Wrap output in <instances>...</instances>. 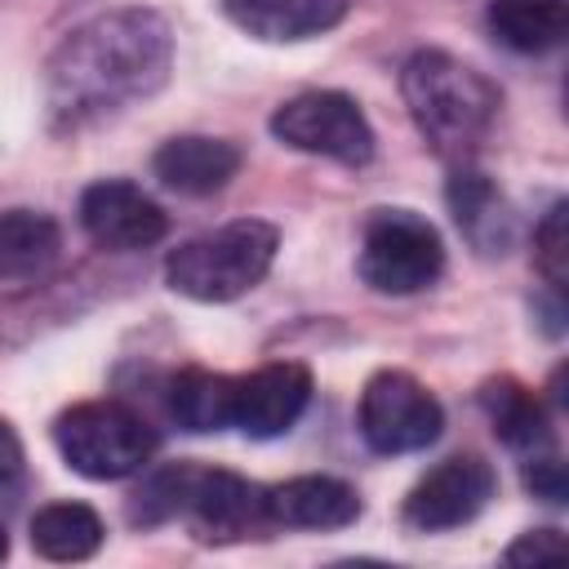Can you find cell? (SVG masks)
<instances>
[{
    "label": "cell",
    "mask_w": 569,
    "mask_h": 569,
    "mask_svg": "<svg viewBox=\"0 0 569 569\" xmlns=\"http://www.w3.org/2000/svg\"><path fill=\"white\" fill-rule=\"evenodd\" d=\"M173 27L160 9H107L62 36L44 67V107L58 133H80L169 84Z\"/></svg>",
    "instance_id": "cell-1"
},
{
    "label": "cell",
    "mask_w": 569,
    "mask_h": 569,
    "mask_svg": "<svg viewBox=\"0 0 569 569\" xmlns=\"http://www.w3.org/2000/svg\"><path fill=\"white\" fill-rule=\"evenodd\" d=\"M400 98L418 133L449 164H471V156L493 133L502 107L498 84L445 49H418L405 58Z\"/></svg>",
    "instance_id": "cell-2"
},
{
    "label": "cell",
    "mask_w": 569,
    "mask_h": 569,
    "mask_svg": "<svg viewBox=\"0 0 569 569\" xmlns=\"http://www.w3.org/2000/svg\"><path fill=\"white\" fill-rule=\"evenodd\" d=\"M280 231L262 218H236L178 244L164 258V284L191 302H236L258 289L276 262Z\"/></svg>",
    "instance_id": "cell-3"
},
{
    "label": "cell",
    "mask_w": 569,
    "mask_h": 569,
    "mask_svg": "<svg viewBox=\"0 0 569 569\" xmlns=\"http://www.w3.org/2000/svg\"><path fill=\"white\" fill-rule=\"evenodd\" d=\"M62 462L84 480H124L156 453L151 422L124 400H80L53 418Z\"/></svg>",
    "instance_id": "cell-4"
},
{
    "label": "cell",
    "mask_w": 569,
    "mask_h": 569,
    "mask_svg": "<svg viewBox=\"0 0 569 569\" xmlns=\"http://www.w3.org/2000/svg\"><path fill=\"white\" fill-rule=\"evenodd\" d=\"M360 280L373 293H422L445 271V240L436 222L413 209H373L360 231Z\"/></svg>",
    "instance_id": "cell-5"
},
{
    "label": "cell",
    "mask_w": 569,
    "mask_h": 569,
    "mask_svg": "<svg viewBox=\"0 0 569 569\" xmlns=\"http://www.w3.org/2000/svg\"><path fill=\"white\" fill-rule=\"evenodd\" d=\"M271 133L302 156H325L351 169L373 160V124L360 102L338 89H307L284 98L271 111Z\"/></svg>",
    "instance_id": "cell-6"
},
{
    "label": "cell",
    "mask_w": 569,
    "mask_h": 569,
    "mask_svg": "<svg viewBox=\"0 0 569 569\" xmlns=\"http://www.w3.org/2000/svg\"><path fill=\"white\" fill-rule=\"evenodd\" d=\"M356 427L373 453H418L440 440L445 409L413 373L378 369L360 391Z\"/></svg>",
    "instance_id": "cell-7"
},
{
    "label": "cell",
    "mask_w": 569,
    "mask_h": 569,
    "mask_svg": "<svg viewBox=\"0 0 569 569\" xmlns=\"http://www.w3.org/2000/svg\"><path fill=\"white\" fill-rule=\"evenodd\" d=\"M498 493V476L480 453H453L445 462H436L409 493L400 507V520L418 533H440V529H458L471 525L489 498Z\"/></svg>",
    "instance_id": "cell-8"
},
{
    "label": "cell",
    "mask_w": 569,
    "mask_h": 569,
    "mask_svg": "<svg viewBox=\"0 0 569 569\" xmlns=\"http://www.w3.org/2000/svg\"><path fill=\"white\" fill-rule=\"evenodd\" d=\"M178 520H187L200 542H240L271 525L262 485L222 467H200V462L191 467V485Z\"/></svg>",
    "instance_id": "cell-9"
},
{
    "label": "cell",
    "mask_w": 569,
    "mask_h": 569,
    "mask_svg": "<svg viewBox=\"0 0 569 569\" xmlns=\"http://www.w3.org/2000/svg\"><path fill=\"white\" fill-rule=\"evenodd\" d=\"M80 227L107 253H133L164 240V209L124 178H98L80 191Z\"/></svg>",
    "instance_id": "cell-10"
},
{
    "label": "cell",
    "mask_w": 569,
    "mask_h": 569,
    "mask_svg": "<svg viewBox=\"0 0 569 569\" xmlns=\"http://www.w3.org/2000/svg\"><path fill=\"white\" fill-rule=\"evenodd\" d=\"M307 405H311V369L298 360H276L236 378L231 427H240L249 440H276L302 418Z\"/></svg>",
    "instance_id": "cell-11"
},
{
    "label": "cell",
    "mask_w": 569,
    "mask_h": 569,
    "mask_svg": "<svg viewBox=\"0 0 569 569\" xmlns=\"http://www.w3.org/2000/svg\"><path fill=\"white\" fill-rule=\"evenodd\" d=\"M445 204H449L462 240L480 258H502L516 244V209L493 187V178L480 173L476 164H453V173L445 182Z\"/></svg>",
    "instance_id": "cell-12"
},
{
    "label": "cell",
    "mask_w": 569,
    "mask_h": 569,
    "mask_svg": "<svg viewBox=\"0 0 569 569\" xmlns=\"http://www.w3.org/2000/svg\"><path fill=\"white\" fill-rule=\"evenodd\" d=\"M267 520L284 529H347L360 520L365 502L356 485L338 476H293L271 489H262Z\"/></svg>",
    "instance_id": "cell-13"
},
{
    "label": "cell",
    "mask_w": 569,
    "mask_h": 569,
    "mask_svg": "<svg viewBox=\"0 0 569 569\" xmlns=\"http://www.w3.org/2000/svg\"><path fill=\"white\" fill-rule=\"evenodd\" d=\"M244 164V151L231 138H209V133H178L156 147L151 173L178 191V196H213L222 191Z\"/></svg>",
    "instance_id": "cell-14"
},
{
    "label": "cell",
    "mask_w": 569,
    "mask_h": 569,
    "mask_svg": "<svg viewBox=\"0 0 569 569\" xmlns=\"http://www.w3.org/2000/svg\"><path fill=\"white\" fill-rule=\"evenodd\" d=\"M356 0H222V13L253 40L298 44L333 31Z\"/></svg>",
    "instance_id": "cell-15"
},
{
    "label": "cell",
    "mask_w": 569,
    "mask_h": 569,
    "mask_svg": "<svg viewBox=\"0 0 569 569\" xmlns=\"http://www.w3.org/2000/svg\"><path fill=\"white\" fill-rule=\"evenodd\" d=\"M62 253V227L40 209H0V280H36Z\"/></svg>",
    "instance_id": "cell-16"
},
{
    "label": "cell",
    "mask_w": 569,
    "mask_h": 569,
    "mask_svg": "<svg viewBox=\"0 0 569 569\" xmlns=\"http://www.w3.org/2000/svg\"><path fill=\"white\" fill-rule=\"evenodd\" d=\"M485 22L498 44L511 53H547L569 31V4L565 0H489Z\"/></svg>",
    "instance_id": "cell-17"
},
{
    "label": "cell",
    "mask_w": 569,
    "mask_h": 569,
    "mask_svg": "<svg viewBox=\"0 0 569 569\" xmlns=\"http://www.w3.org/2000/svg\"><path fill=\"white\" fill-rule=\"evenodd\" d=\"M231 400H236V378L213 373V369H182L164 387L169 418L182 431H227L231 427Z\"/></svg>",
    "instance_id": "cell-18"
},
{
    "label": "cell",
    "mask_w": 569,
    "mask_h": 569,
    "mask_svg": "<svg viewBox=\"0 0 569 569\" xmlns=\"http://www.w3.org/2000/svg\"><path fill=\"white\" fill-rule=\"evenodd\" d=\"M480 405L493 422V436L516 449V453H538V449H551V418L542 409V400L520 387L516 378H498V382H485L480 391Z\"/></svg>",
    "instance_id": "cell-19"
},
{
    "label": "cell",
    "mask_w": 569,
    "mask_h": 569,
    "mask_svg": "<svg viewBox=\"0 0 569 569\" xmlns=\"http://www.w3.org/2000/svg\"><path fill=\"white\" fill-rule=\"evenodd\" d=\"M102 538H107L102 516L84 502H49L31 516V547L58 565L89 560L102 547Z\"/></svg>",
    "instance_id": "cell-20"
},
{
    "label": "cell",
    "mask_w": 569,
    "mask_h": 569,
    "mask_svg": "<svg viewBox=\"0 0 569 569\" xmlns=\"http://www.w3.org/2000/svg\"><path fill=\"white\" fill-rule=\"evenodd\" d=\"M191 467L196 462H164L156 471L142 476V485L129 493V520L133 525H169L182 516V498L191 485Z\"/></svg>",
    "instance_id": "cell-21"
},
{
    "label": "cell",
    "mask_w": 569,
    "mask_h": 569,
    "mask_svg": "<svg viewBox=\"0 0 569 569\" xmlns=\"http://www.w3.org/2000/svg\"><path fill=\"white\" fill-rule=\"evenodd\" d=\"M565 213H569V204H565V200H556V204L547 209V218L538 222V231H533V262H538V271L547 276V284H551L556 293L565 289V271H569Z\"/></svg>",
    "instance_id": "cell-22"
},
{
    "label": "cell",
    "mask_w": 569,
    "mask_h": 569,
    "mask_svg": "<svg viewBox=\"0 0 569 569\" xmlns=\"http://www.w3.org/2000/svg\"><path fill=\"white\" fill-rule=\"evenodd\" d=\"M525 489L542 502H565L569 498V480H565V462L556 449H538L525 453Z\"/></svg>",
    "instance_id": "cell-23"
},
{
    "label": "cell",
    "mask_w": 569,
    "mask_h": 569,
    "mask_svg": "<svg viewBox=\"0 0 569 569\" xmlns=\"http://www.w3.org/2000/svg\"><path fill=\"white\" fill-rule=\"evenodd\" d=\"M556 556H565V533L560 529H529L502 551L507 565H529V560L538 565V560H556Z\"/></svg>",
    "instance_id": "cell-24"
},
{
    "label": "cell",
    "mask_w": 569,
    "mask_h": 569,
    "mask_svg": "<svg viewBox=\"0 0 569 569\" xmlns=\"http://www.w3.org/2000/svg\"><path fill=\"white\" fill-rule=\"evenodd\" d=\"M18 471H22V440H18V431L0 418V485H9Z\"/></svg>",
    "instance_id": "cell-25"
},
{
    "label": "cell",
    "mask_w": 569,
    "mask_h": 569,
    "mask_svg": "<svg viewBox=\"0 0 569 569\" xmlns=\"http://www.w3.org/2000/svg\"><path fill=\"white\" fill-rule=\"evenodd\" d=\"M9 556V533H4V525H0V560Z\"/></svg>",
    "instance_id": "cell-26"
}]
</instances>
